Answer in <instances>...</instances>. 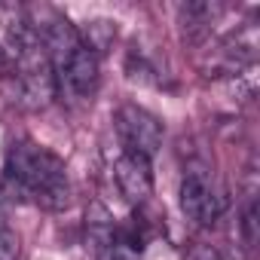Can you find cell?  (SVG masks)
I'll return each instance as SVG.
<instances>
[{"label":"cell","instance_id":"1","mask_svg":"<svg viewBox=\"0 0 260 260\" xmlns=\"http://www.w3.org/2000/svg\"><path fill=\"white\" fill-rule=\"evenodd\" d=\"M4 196L13 202H37L46 211H61L71 202L64 162L34 141H16L4 162Z\"/></svg>","mask_w":260,"mask_h":260},{"label":"cell","instance_id":"2","mask_svg":"<svg viewBox=\"0 0 260 260\" xmlns=\"http://www.w3.org/2000/svg\"><path fill=\"white\" fill-rule=\"evenodd\" d=\"M113 122H116V135H119L125 153H138V156L150 159L159 150V144H162V122L153 113H147L144 107L122 104L116 110Z\"/></svg>","mask_w":260,"mask_h":260},{"label":"cell","instance_id":"3","mask_svg":"<svg viewBox=\"0 0 260 260\" xmlns=\"http://www.w3.org/2000/svg\"><path fill=\"white\" fill-rule=\"evenodd\" d=\"M181 211L187 214V220H193L196 226H214L220 217V196L214 190V181L205 169H187L181 178Z\"/></svg>","mask_w":260,"mask_h":260},{"label":"cell","instance_id":"4","mask_svg":"<svg viewBox=\"0 0 260 260\" xmlns=\"http://www.w3.org/2000/svg\"><path fill=\"white\" fill-rule=\"evenodd\" d=\"M113 181L119 187V193L128 202H144L153 193V172H150V159L138 156V153H119L113 162Z\"/></svg>","mask_w":260,"mask_h":260},{"label":"cell","instance_id":"5","mask_svg":"<svg viewBox=\"0 0 260 260\" xmlns=\"http://www.w3.org/2000/svg\"><path fill=\"white\" fill-rule=\"evenodd\" d=\"M58 74H61V83H64L77 98H89V95L98 89L101 64H98V55L80 43V46L58 64Z\"/></svg>","mask_w":260,"mask_h":260},{"label":"cell","instance_id":"6","mask_svg":"<svg viewBox=\"0 0 260 260\" xmlns=\"http://www.w3.org/2000/svg\"><path fill=\"white\" fill-rule=\"evenodd\" d=\"M220 7L217 4H202V0H193V4H181L178 7V19H181V34L190 43H199L202 37H208L211 25L217 22Z\"/></svg>","mask_w":260,"mask_h":260},{"label":"cell","instance_id":"7","mask_svg":"<svg viewBox=\"0 0 260 260\" xmlns=\"http://www.w3.org/2000/svg\"><path fill=\"white\" fill-rule=\"evenodd\" d=\"M113 217L107 214V208L104 205H98V202H92L89 208H86V236H89V242H92V248L95 251H101L110 239H113Z\"/></svg>","mask_w":260,"mask_h":260},{"label":"cell","instance_id":"8","mask_svg":"<svg viewBox=\"0 0 260 260\" xmlns=\"http://www.w3.org/2000/svg\"><path fill=\"white\" fill-rule=\"evenodd\" d=\"M113 40H116V22H107V19L89 22L86 31H83V37H80V43H83L86 49H92L95 55L107 52V49L113 46Z\"/></svg>","mask_w":260,"mask_h":260},{"label":"cell","instance_id":"9","mask_svg":"<svg viewBox=\"0 0 260 260\" xmlns=\"http://www.w3.org/2000/svg\"><path fill=\"white\" fill-rule=\"evenodd\" d=\"M239 230H242V239L248 248L257 245L260 239V208H257V196L248 193L245 202H242V214H239Z\"/></svg>","mask_w":260,"mask_h":260},{"label":"cell","instance_id":"10","mask_svg":"<svg viewBox=\"0 0 260 260\" xmlns=\"http://www.w3.org/2000/svg\"><path fill=\"white\" fill-rule=\"evenodd\" d=\"M22 254V242H19V233L10 226V220L0 214V260H19Z\"/></svg>","mask_w":260,"mask_h":260},{"label":"cell","instance_id":"11","mask_svg":"<svg viewBox=\"0 0 260 260\" xmlns=\"http://www.w3.org/2000/svg\"><path fill=\"white\" fill-rule=\"evenodd\" d=\"M95 257H98V260H138L141 254H138V251H132L128 245H122V242L113 236L101 251H95Z\"/></svg>","mask_w":260,"mask_h":260},{"label":"cell","instance_id":"12","mask_svg":"<svg viewBox=\"0 0 260 260\" xmlns=\"http://www.w3.org/2000/svg\"><path fill=\"white\" fill-rule=\"evenodd\" d=\"M184 260H220V257H217V251L211 245H193Z\"/></svg>","mask_w":260,"mask_h":260},{"label":"cell","instance_id":"13","mask_svg":"<svg viewBox=\"0 0 260 260\" xmlns=\"http://www.w3.org/2000/svg\"><path fill=\"white\" fill-rule=\"evenodd\" d=\"M10 71H13V58H10L7 46L0 43V74H10Z\"/></svg>","mask_w":260,"mask_h":260}]
</instances>
